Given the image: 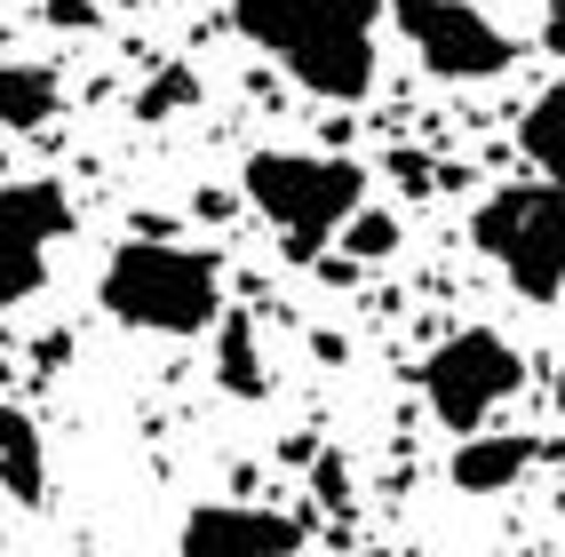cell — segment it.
I'll use <instances>...</instances> for the list:
<instances>
[{"label":"cell","mask_w":565,"mask_h":557,"mask_svg":"<svg viewBox=\"0 0 565 557\" xmlns=\"http://www.w3.org/2000/svg\"><path fill=\"white\" fill-rule=\"evenodd\" d=\"M391 17L430 81H502L518 56L510 32L486 9H470V0H391Z\"/></svg>","instance_id":"obj_6"},{"label":"cell","mask_w":565,"mask_h":557,"mask_svg":"<svg viewBox=\"0 0 565 557\" xmlns=\"http://www.w3.org/2000/svg\"><path fill=\"white\" fill-rule=\"evenodd\" d=\"M534 462H542V446L525 430H470L455 446V462H446V478H455V494H510Z\"/></svg>","instance_id":"obj_9"},{"label":"cell","mask_w":565,"mask_h":557,"mask_svg":"<svg viewBox=\"0 0 565 557\" xmlns=\"http://www.w3.org/2000/svg\"><path fill=\"white\" fill-rule=\"evenodd\" d=\"M391 247H398V215L391 207H359L343 223V264H383Z\"/></svg>","instance_id":"obj_15"},{"label":"cell","mask_w":565,"mask_h":557,"mask_svg":"<svg viewBox=\"0 0 565 557\" xmlns=\"http://www.w3.org/2000/svg\"><path fill=\"white\" fill-rule=\"evenodd\" d=\"M72 232V200L64 183L32 175V183H0V311H17L24 294H41L49 255Z\"/></svg>","instance_id":"obj_7"},{"label":"cell","mask_w":565,"mask_h":557,"mask_svg":"<svg viewBox=\"0 0 565 557\" xmlns=\"http://www.w3.org/2000/svg\"><path fill=\"white\" fill-rule=\"evenodd\" d=\"M120 9H152V0H120Z\"/></svg>","instance_id":"obj_20"},{"label":"cell","mask_w":565,"mask_h":557,"mask_svg":"<svg viewBox=\"0 0 565 557\" xmlns=\"http://www.w3.org/2000/svg\"><path fill=\"white\" fill-rule=\"evenodd\" d=\"M470 239H478V255L502 264V279L525 303H557L565 294V183H550V175L502 183L470 215Z\"/></svg>","instance_id":"obj_4"},{"label":"cell","mask_w":565,"mask_h":557,"mask_svg":"<svg viewBox=\"0 0 565 557\" xmlns=\"http://www.w3.org/2000/svg\"><path fill=\"white\" fill-rule=\"evenodd\" d=\"M247 207L287 239V255H311L343 239V223L366 207V168L359 160H319V152H255L239 168Z\"/></svg>","instance_id":"obj_3"},{"label":"cell","mask_w":565,"mask_h":557,"mask_svg":"<svg viewBox=\"0 0 565 557\" xmlns=\"http://www.w3.org/2000/svg\"><path fill=\"white\" fill-rule=\"evenodd\" d=\"M518 152L534 160V175L565 183V88H550L534 111H525V128H518Z\"/></svg>","instance_id":"obj_12"},{"label":"cell","mask_w":565,"mask_h":557,"mask_svg":"<svg viewBox=\"0 0 565 557\" xmlns=\"http://www.w3.org/2000/svg\"><path fill=\"white\" fill-rule=\"evenodd\" d=\"M192 96H200V72L192 64H160L152 81H143V96H136V120H175Z\"/></svg>","instance_id":"obj_14"},{"label":"cell","mask_w":565,"mask_h":557,"mask_svg":"<svg viewBox=\"0 0 565 557\" xmlns=\"http://www.w3.org/2000/svg\"><path fill=\"white\" fill-rule=\"evenodd\" d=\"M0 494L41 510L49 502V446H41V422L24 415V406L0 398Z\"/></svg>","instance_id":"obj_10"},{"label":"cell","mask_w":565,"mask_h":557,"mask_svg":"<svg viewBox=\"0 0 565 557\" xmlns=\"http://www.w3.org/2000/svg\"><path fill=\"white\" fill-rule=\"evenodd\" d=\"M295 549H303V517L247 502H200L175 534V557H295Z\"/></svg>","instance_id":"obj_8"},{"label":"cell","mask_w":565,"mask_h":557,"mask_svg":"<svg viewBox=\"0 0 565 557\" xmlns=\"http://www.w3.org/2000/svg\"><path fill=\"white\" fill-rule=\"evenodd\" d=\"M319 502H334V510L351 502V478H343V462H334V454L319 462Z\"/></svg>","instance_id":"obj_16"},{"label":"cell","mask_w":565,"mask_h":557,"mask_svg":"<svg viewBox=\"0 0 565 557\" xmlns=\"http://www.w3.org/2000/svg\"><path fill=\"white\" fill-rule=\"evenodd\" d=\"M366 557H383V549H366Z\"/></svg>","instance_id":"obj_21"},{"label":"cell","mask_w":565,"mask_h":557,"mask_svg":"<svg viewBox=\"0 0 565 557\" xmlns=\"http://www.w3.org/2000/svg\"><path fill=\"white\" fill-rule=\"evenodd\" d=\"M0 168H9V160H0Z\"/></svg>","instance_id":"obj_22"},{"label":"cell","mask_w":565,"mask_h":557,"mask_svg":"<svg viewBox=\"0 0 565 557\" xmlns=\"http://www.w3.org/2000/svg\"><path fill=\"white\" fill-rule=\"evenodd\" d=\"M525 383V358L510 351V334L494 326H462V334H446V343L423 358V398H430V415L446 430H486V415H494L502 398H518Z\"/></svg>","instance_id":"obj_5"},{"label":"cell","mask_w":565,"mask_h":557,"mask_svg":"<svg viewBox=\"0 0 565 557\" xmlns=\"http://www.w3.org/2000/svg\"><path fill=\"white\" fill-rule=\"evenodd\" d=\"M104 311L136 334H207L223 319V271L215 255L175 247L168 232H136L104 264Z\"/></svg>","instance_id":"obj_2"},{"label":"cell","mask_w":565,"mask_h":557,"mask_svg":"<svg viewBox=\"0 0 565 557\" xmlns=\"http://www.w3.org/2000/svg\"><path fill=\"white\" fill-rule=\"evenodd\" d=\"M232 24L327 104L374 96V24L383 0H232Z\"/></svg>","instance_id":"obj_1"},{"label":"cell","mask_w":565,"mask_h":557,"mask_svg":"<svg viewBox=\"0 0 565 557\" xmlns=\"http://www.w3.org/2000/svg\"><path fill=\"white\" fill-rule=\"evenodd\" d=\"M49 17H56V24H88L96 9H88V0H49Z\"/></svg>","instance_id":"obj_19"},{"label":"cell","mask_w":565,"mask_h":557,"mask_svg":"<svg viewBox=\"0 0 565 557\" xmlns=\"http://www.w3.org/2000/svg\"><path fill=\"white\" fill-rule=\"evenodd\" d=\"M391 168H398V183H406V192H430V168H423V160H414V152H398Z\"/></svg>","instance_id":"obj_17"},{"label":"cell","mask_w":565,"mask_h":557,"mask_svg":"<svg viewBox=\"0 0 565 557\" xmlns=\"http://www.w3.org/2000/svg\"><path fill=\"white\" fill-rule=\"evenodd\" d=\"M215 375H223V390L263 398V366H255V326L247 319H215Z\"/></svg>","instance_id":"obj_13"},{"label":"cell","mask_w":565,"mask_h":557,"mask_svg":"<svg viewBox=\"0 0 565 557\" xmlns=\"http://www.w3.org/2000/svg\"><path fill=\"white\" fill-rule=\"evenodd\" d=\"M542 41H550V56H565V0H550V24H542Z\"/></svg>","instance_id":"obj_18"},{"label":"cell","mask_w":565,"mask_h":557,"mask_svg":"<svg viewBox=\"0 0 565 557\" xmlns=\"http://www.w3.org/2000/svg\"><path fill=\"white\" fill-rule=\"evenodd\" d=\"M56 104H64V88H56V72L49 64H24V56H0V128H49L56 120Z\"/></svg>","instance_id":"obj_11"}]
</instances>
